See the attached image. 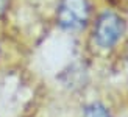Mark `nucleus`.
<instances>
[{
	"label": "nucleus",
	"instance_id": "f03ea898",
	"mask_svg": "<svg viewBox=\"0 0 128 117\" xmlns=\"http://www.w3.org/2000/svg\"><path fill=\"white\" fill-rule=\"evenodd\" d=\"M88 0H61L56 12L58 25L64 30H81L86 27L89 19Z\"/></svg>",
	"mask_w": 128,
	"mask_h": 117
},
{
	"label": "nucleus",
	"instance_id": "f257e3e1",
	"mask_svg": "<svg viewBox=\"0 0 128 117\" xmlns=\"http://www.w3.org/2000/svg\"><path fill=\"white\" fill-rule=\"evenodd\" d=\"M125 31V22L119 14L112 11H105L97 17L94 27V39L98 47L111 48L114 47Z\"/></svg>",
	"mask_w": 128,
	"mask_h": 117
},
{
	"label": "nucleus",
	"instance_id": "7ed1b4c3",
	"mask_svg": "<svg viewBox=\"0 0 128 117\" xmlns=\"http://www.w3.org/2000/svg\"><path fill=\"white\" fill-rule=\"evenodd\" d=\"M83 117H111V116L105 105H102V103H91V105H88L84 108Z\"/></svg>",
	"mask_w": 128,
	"mask_h": 117
}]
</instances>
